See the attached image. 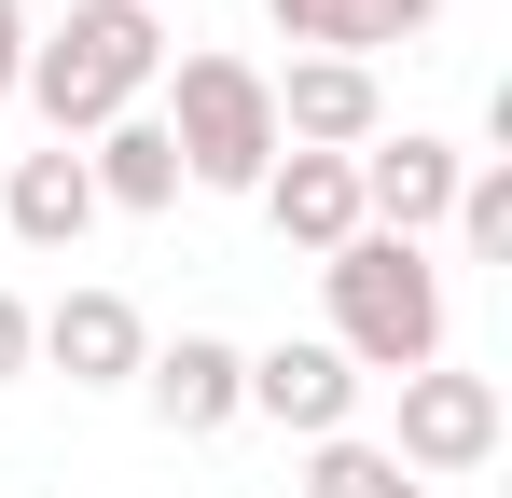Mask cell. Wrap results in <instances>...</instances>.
<instances>
[{
  "label": "cell",
  "mask_w": 512,
  "mask_h": 498,
  "mask_svg": "<svg viewBox=\"0 0 512 498\" xmlns=\"http://www.w3.org/2000/svg\"><path fill=\"white\" fill-rule=\"evenodd\" d=\"M263 222H277V249H305V263H333L346 236H360V166L346 153H277L263 166V194H250Z\"/></svg>",
  "instance_id": "obj_10"
},
{
  "label": "cell",
  "mask_w": 512,
  "mask_h": 498,
  "mask_svg": "<svg viewBox=\"0 0 512 498\" xmlns=\"http://www.w3.org/2000/svg\"><path fill=\"white\" fill-rule=\"evenodd\" d=\"M250 415H263V429H291V443H333L346 415H360L346 346H333V332H277V346H250Z\"/></svg>",
  "instance_id": "obj_9"
},
{
  "label": "cell",
  "mask_w": 512,
  "mask_h": 498,
  "mask_svg": "<svg viewBox=\"0 0 512 498\" xmlns=\"http://www.w3.org/2000/svg\"><path fill=\"white\" fill-rule=\"evenodd\" d=\"M416 485H457V471H485L499 457V374H457V360H429L402 374V443H388Z\"/></svg>",
  "instance_id": "obj_4"
},
{
  "label": "cell",
  "mask_w": 512,
  "mask_h": 498,
  "mask_svg": "<svg viewBox=\"0 0 512 498\" xmlns=\"http://www.w3.org/2000/svg\"><path fill=\"white\" fill-rule=\"evenodd\" d=\"M0 222H14V249H84V222H97L84 153H70V139H56V153H14V180H0Z\"/></svg>",
  "instance_id": "obj_11"
},
{
  "label": "cell",
  "mask_w": 512,
  "mask_h": 498,
  "mask_svg": "<svg viewBox=\"0 0 512 498\" xmlns=\"http://www.w3.org/2000/svg\"><path fill=\"white\" fill-rule=\"evenodd\" d=\"M28 374V291H0V388Z\"/></svg>",
  "instance_id": "obj_17"
},
{
  "label": "cell",
  "mask_w": 512,
  "mask_h": 498,
  "mask_svg": "<svg viewBox=\"0 0 512 498\" xmlns=\"http://www.w3.org/2000/svg\"><path fill=\"white\" fill-rule=\"evenodd\" d=\"M263 97H277V153H360V139H388V83L360 56H291V70H263Z\"/></svg>",
  "instance_id": "obj_6"
},
{
  "label": "cell",
  "mask_w": 512,
  "mask_h": 498,
  "mask_svg": "<svg viewBox=\"0 0 512 498\" xmlns=\"http://www.w3.org/2000/svg\"><path fill=\"white\" fill-rule=\"evenodd\" d=\"M443 222H457V249H471V263H499V249H512V166H471Z\"/></svg>",
  "instance_id": "obj_14"
},
{
  "label": "cell",
  "mask_w": 512,
  "mask_h": 498,
  "mask_svg": "<svg viewBox=\"0 0 512 498\" xmlns=\"http://www.w3.org/2000/svg\"><path fill=\"white\" fill-rule=\"evenodd\" d=\"M416 28H443V0H346V56L374 70L388 42H416Z\"/></svg>",
  "instance_id": "obj_15"
},
{
  "label": "cell",
  "mask_w": 512,
  "mask_h": 498,
  "mask_svg": "<svg viewBox=\"0 0 512 498\" xmlns=\"http://www.w3.org/2000/svg\"><path fill=\"white\" fill-rule=\"evenodd\" d=\"M84 180H97V208H125V222L180 208V153H167V125H153V111L97 125V139H84Z\"/></svg>",
  "instance_id": "obj_12"
},
{
  "label": "cell",
  "mask_w": 512,
  "mask_h": 498,
  "mask_svg": "<svg viewBox=\"0 0 512 498\" xmlns=\"http://www.w3.org/2000/svg\"><path fill=\"white\" fill-rule=\"evenodd\" d=\"M291 56H346V0H263Z\"/></svg>",
  "instance_id": "obj_16"
},
{
  "label": "cell",
  "mask_w": 512,
  "mask_h": 498,
  "mask_svg": "<svg viewBox=\"0 0 512 498\" xmlns=\"http://www.w3.org/2000/svg\"><path fill=\"white\" fill-rule=\"evenodd\" d=\"M153 83H167V14H139V0H70L56 28H28V111L56 125V139H97V125H125V111H153Z\"/></svg>",
  "instance_id": "obj_1"
},
{
  "label": "cell",
  "mask_w": 512,
  "mask_h": 498,
  "mask_svg": "<svg viewBox=\"0 0 512 498\" xmlns=\"http://www.w3.org/2000/svg\"><path fill=\"white\" fill-rule=\"evenodd\" d=\"M139 402H153V429H167V443H222V429L250 415V346L180 332V346H153V360H139Z\"/></svg>",
  "instance_id": "obj_7"
},
{
  "label": "cell",
  "mask_w": 512,
  "mask_h": 498,
  "mask_svg": "<svg viewBox=\"0 0 512 498\" xmlns=\"http://www.w3.org/2000/svg\"><path fill=\"white\" fill-rule=\"evenodd\" d=\"M167 153H180V180L194 194H263V166H277V97H263V70L250 56H180V83H167Z\"/></svg>",
  "instance_id": "obj_3"
},
{
  "label": "cell",
  "mask_w": 512,
  "mask_h": 498,
  "mask_svg": "<svg viewBox=\"0 0 512 498\" xmlns=\"http://www.w3.org/2000/svg\"><path fill=\"white\" fill-rule=\"evenodd\" d=\"M28 360H56L70 388H139L153 319H139L125 291H56V305H28Z\"/></svg>",
  "instance_id": "obj_8"
},
{
  "label": "cell",
  "mask_w": 512,
  "mask_h": 498,
  "mask_svg": "<svg viewBox=\"0 0 512 498\" xmlns=\"http://www.w3.org/2000/svg\"><path fill=\"white\" fill-rule=\"evenodd\" d=\"M139 14H167V0H139Z\"/></svg>",
  "instance_id": "obj_19"
},
{
  "label": "cell",
  "mask_w": 512,
  "mask_h": 498,
  "mask_svg": "<svg viewBox=\"0 0 512 498\" xmlns=\"http://www.w3.org/2000/svg\"><path fill=\"white\" fill-rule=\"evenodd\" d=\"M28 83V0H0V97Z\"/></svg>",
  "instance_id": "obj_18"
},
{
  "label": "cell",
  "mask_w": 512,
  "mask_h": 498,
  "mask_svg": "<svg viewBox=\"0 0 512 498\" xmlns=\"http://www.w3.org/2000/svg\"><path fill=\"white\" fill-rule=\"evenodd\" d=\"M305 498H429L388 443H360V429H333V443H305Z\"/></svg>",
  "instance_id": "obj_13"
},
{
  "label": "cell",
  "mask_w": 512,
  "mask_h": 498,
  "mask_svg": "<svg viewBox=\"0 0 512 498\" xmlns=\"http://www.w3.org/2000/svg\"><path fill=\"white\" fill-rule=\"evenodd\" d=\"M360 236H402V249H429V222L457 208V180H471V153L457 139H429V125H402V139H360Z\"/></svg>",
  "instance_id": "obj_5"
},
{
  "label": "cell",
  "mask_w": 512,
  "mask_h": 498,
  "mask_svg": "<svg viewBox=\"0 0 512 498\" xmlns=\"http://www.w3.org/2000/svg\"><path fill=\"white\" fill-rule=\"evenodd\" d=\"M319 291H333V346L346 374H429L443 360V263L402 236H346L319 263Z\"/></svg>",
  "instance_id": "obj_2"
}]
</instances>
